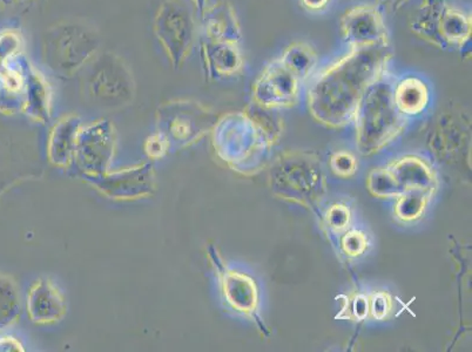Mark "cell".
Here are the masks:
<instances>
[{
    "instance_id": "obj_26",
    "label": "cell",
    "mask_w": 472,
    "mask_h": 352,
    "mask_svg": "<svg viewBox=\"0 0 472 352\" xmlns=\"http://www.w3.org/2000/svg\"><path fill=\"white\" fill-rule=\"evenodd\" d=\"M197 2L199 4V7H200V10L204 12L206 0H197Z\"/></svg>"
},
{
    "instance_id": "obj_18",
    "label": "cell",
    "mask_w": 472,
    "mask_h": 352,
    "mask_svg": "<svg viewBox=\"0 0 472 352\" xmlns=\"http://www.w3.org/2000/svg\"><path fill=\"white\" fill-rule=\"evenodd\" d=\"M329 166L331 171H333L338 178L350 179L356 174L358 162L353 153L349 151H338L331 155Z\"/></svg>"
},
{
    "instance_id": "obj_24",
    "label": "cell",
    "mask_w": 472,
    "mask_h": 352,
    "mask_svg": "<svg viewBox=\"0 0 472 352\" xmlns=\"http://www.w3.org/2000/svg\"><path fill=\"white\" fill-rule=\"evenodd\" d=\"M331 0H300L301 5L310 12H322L329 6Z\"/></svg>"
},
{
    "instance_id": "obj_13",
    "label": "cell",
    "mask_w": 472,
    "mask_h": 352,
    "mask_svg": "<svg viewBox=\"0 0 472 352\" xmlns=\"http://www.w3.org/2000/svg\"><path fill=\"white\" fill-rule=\"evenodd\" d=\"M206 33L208 41L236 42L239 44L240 23L236 12L228 3L221 2L213 6L206 15Z\"/></svg>"
},
{
    "instance_id": "obj_17",
    "label": "cell",
    "mask_w": 472,
    "mask_h": 352,
    "mask_svg": "<svg viewBox=\"0 0 472 352\" xmlns=\"http://www.w3.org/2000/svg\"><path fill=\"white\" fill-rule=\"evenodd\" d=\"M369 236L364 230L349 228L339 236V248L346 256L357 258L368 250Z\"/></svg>"
},
{
    "instance_id": "obj_11",
    "label": "cell",
    "mask_w": 472,
    "mask_h": 352,
    "mask_svg": "<svg viewBox=\"0 0 472 352\" xmlns=\"http://www.w3.org/2000/svg\"><path fill=\"white\" fill-rule=\"evenodd\" d=\"M205 66L212 77H229L244 66L243 53L236 42L208 41L202 46Z\"/></svg>"
},
{
    "instance_id": "obj_8",
    "label": "cell",
    "mask_w": 472,
    "mask_h": 352,
    "mask_svg": "<svg viewBox=\"0 0 472 352\" xmlns=\"http://www.w3.org/2000/svg\"><path fill=\"white\" fill-rule=\"evenodd\" d=\"M302 80L280 59L269 62L253 88L255 104L264 109L294 107L301 94Z\"/></svg>"
},
{
    "instance_id": "obj_21",
    "label": "cell",
    "mask_w": 472,
    "mask_h": 352,
    "mask_svg": "<svg viewBox=\"0 0 472 352\" xmlns=\"http://www.w3.org/2000/svg\"><path fill=\"white\" fill-rule=\"evenodd\" d=\"M369 314L377 320L388 319L393 311V299L388 292H377L368 299Z\"/></svg>"
},
{
    "instance_id": "obj_6",
    "label": "cell",
    "mask_w": 472,
    "mask_h": 352,
    "mask_svg": "<svg viewBox=\"0 0 472 352\" xmlns=\"http://www.w3.org/2000/svg\"><path fill=\"white\" fill-rule=\"evenodd\" d=\"M97 50L95 31L79 23H62L45 38L44 53L51 68L73 72L88 64Z\"/></svg>"
},
{
    "instance_id": "obj_16",
    "label": "cell",
    "mask_w": 472,
    "mask_h": 352,
    "mask_svg": "<svg viewBox=\"0 0 472 352\" xmlns=\"http://www.w3.org/2000/svg\"><path fill=\"white\" fill-rule=\"evenodd\" d=\"M351 213L350 207L343 202H337L331 205L323 215V223L331 235H341L350 228Z\"/></svg>"
},
{
    "instance_id": "obj_22",
    "label": "cell",
    "mask_w": 472,
    "mask_h": 352,
    "mask_svg": "<svg viewBox=\"0 0 472 352\" xmlns=\"http://www.w3.org/2000/svg\"><path fill=\"white\" fill-rule=\"evenodd\" d=\"M15 299L13 284L0 276V326L13 317Z\"/></svg>"
},
{
    "instance_id": "obj_20",
    "label": "cell",
    "mask_w": 472,
    "mask_h": 352,
    "mask_svg": "<svg viewBox=\"0 0 472 352\" xmlns=\"http://www.w3.org/2000/svg\"><path fill=\"white\" fill-rule=\"evenodd\" d=\"M369 315L368 297L357 293L347 299L345 307L342 309L339 317L348 319L350 320H362Z\"/></svg>"
},
{
    "instance_id": "obj_14",
    "label": "cell",
    "mask_w": 472,
    "mask_h": 352,
    "mask_svg": "<svg viewBox=\"0 0 472 352\" xmlns=\"http://www.w3.org/2000/svg\"><path fill=\"white\" fill-rule=\"evenodd\" d=\"M279 59L302 82L310 79L319 61L318 53L313 47L303 42H292L283 51Z\"/></svg>"
},
{
    "instance_id": "obj_23",
    "label": "cell",
    "mask_w": 472,
    "mask_h": 352,
    "mask_svg": "<svg viewBox=\"0 0 472 352\" xmlns=\"http://www.w3.org/2000/svg\"><path fill=\"white\" fill-rule=\"evenodd\" d=\"M166 143L165 140L160 138V136H153L147 144V151L152 156L162 155L165 152Z\"/></svg>"
},
{
    "instance_id": "obj_3",
    "label": "cell",
    "mask_w": 472,
    "mask_h": 352,
    "mask_svg": "<svg viewBox=\"0 0 472 352\" xmlns=\"http://www.w3.org/2000/svg\"><path fill=\"white\" fill-rule=\"evenodd\" d=\"M411 30L436 49L469 52L471 15L447 0H423L412 18Z\"/></svg>"
},
{
    "instance_id": "obj_2",
    "label": "cell",
    "mask_w": 472,
    "mask_h": 352,
    "mask_svg": "<svg viewBox=\"0 0 472 352\" xmlns=\"http://www.w3.org/2000/svg\"><path fill=\"white\" fill-rule=\"evenodd\" d=\"M396 79L388 69H384L362 97L354 120L357 150L361 154H376L404 131L407 117L401 115L393 103V89Z\"/></svg>"
},
{
    "instance_id": "obj_9",
    "label": "cell",
    "mask_w": 472,
    "mask_h": 352,
    "mask_svg": "<svg viewBox=\"0 0 472 352\" xmlns=\"http://www.w3.org/2000/svg\"><path fill=\"white\" fill-rule=\"evenodd\" d=\"M341 32L351 50L388 47L389 34L384 19L376 7L355 6L342 15Z\"/></svg>"
},
{
    "instance_id": "obj_5",
    "label": "cell",
    "mask_w": 472,
    "mask_h": 352,
    "mask_svg": "<svg viewBox=\"0 0 472 352\" xmlns=\"http://www.w3.org/2000/svg\"><path fill=\"white\" fill-rule=\"evenodd\" d=\"M366 187L374 197L396 199L415 191H436L437 176L427 160L405 155L370 171Z\"/></svg>"
},
{
    "instance_id": "obj_25",
    "label": "cell",
    "mask_w": 472,
    "mask_h": 352,
    "mask_svg": "<svg viewBox=\"0 0 472 352\" xmlns=\"http://www.w3.org/2000/svg\"><path fill=\"white\" fill-rule=\"evenodd\" d=\"M380 2L387 6L388 9L397 11L401 9L408 0H380Z\"/></svg>"
},
{
    "instance_id": "obj_15",
    "label": "cell",
    "mask_w": 472,
    "mask_h": 352,
    "mask_svg": "<svg viewBox=\"0 0 472 352\" xmlns=\"http://www.w3.org/2000/svg\"><path fill=\"white\" fill-rule=\"evenodd\" d=\"M434 195V190L415 191V193L403 195V197L396 199L393 214L402 223L416 222L423 217Z\"/></svg>"
},
{
    "instance_id": "obj_4",
    "label": "cell",
    "mask_w": 472,
    "mask_h": 352,
    "mask_svg": "<svg viewBox=\"0 0 472 352\" xmlns=\"http://www.w3.org/2000/svg\"><path fill=\"white\" fill-rule=\"evenodd\" d=\"M271 187L281 199L315 208L326 194V175L313 153H284L271 171Z\"/></svg>"
},
{
    "instance_id": "obj_7",
    "label": "cell",
    "mask_w": 472,
    "mask_h": 352,
    "mask_svg": "<svg viewBox=\"0 0 472 352\" xmlns=\"http://www.w3.org/2000/svg\"><path fill=\"white\" fill-rule=\"evenodd\" d=\"M155 34L173 66H181L190 56L194 42V22L185 4L163 3L155 17Z\"/></svg>"
},
{
    "instance_id": "obj_12",
    "label": "cell",
    "mask_w": 472,
    "mask_h": 352,
    "mask_svg": "<svg viewBox=\"0 0 472 352\" xmlns=\"http://www.w3.org/2000/svg\"><path fill=\"white\" fill-rule=\"evenodd\" d=\"M224 291L228 302L237 311L255 316L259 305V289L251 277L236 272L225 275Z\"/></svg>"
},
{
    "instance_id": "obj_19",
    "label": "cell",
    "mask_w": 472,
    "mask_h": 352,
    "mask_svg": "<svg viewBox=\"0 0 472 352\" xmlns=\"http://www.w3.org/2000/svg\"><path fill=\"white\" fill-rule=\"evenodd\" d=\"M23 41L21 34L14 31H4L0 33V60L6 64L22 56Z\"/></svg>"
},
{
    "instance_id": "obj_27",
    "label": "cell",
    "mask_w": 472,
    "mask_h": 352,
    "mask_svg": "<svg viewBox=\"0 0 472 352\" xmlns=\"http://www.w3.org/2000/svg\"><path fill=\"white\" fill-rule=\"evenodd\" d=\"M4 65H5V64H4V62H3L2 60H0V70H2V69H3V68H4Z\"/></svg>"
},
{
    "instance_id": "obj_10",
    "label": "cell",
    "mask_w": 472,
    "mask_h": 352,
    "mask_svg": "<svg viewBox=\"0 0 472 352\" xmlns=\"http://www.w3.org/2000/svg\"><path fill=\"white\" fill-rule=\"evenodd\" d=\"M393 103L405 117L420 116L430 103L427 82L416 76L396 79L393 89Z\"/></svg>"
},
{
    "instance_id": "obj_1",
    "label": "cell",
    "mask_w": 472,
    "mask_h": 352,
    "mask_svg": "<svg viewBox=\"0 0 472 352\" xmlns=\"http://www.w3.org/2000/svg\"><path fill=\"white\" fill-rule=\"evenodd\" d=\"M390 57L388 47L351 50L323 69L308 89L311 116L331 128L354 123L366 88L387 69Z\"/></svg>"
}]
</instances>
